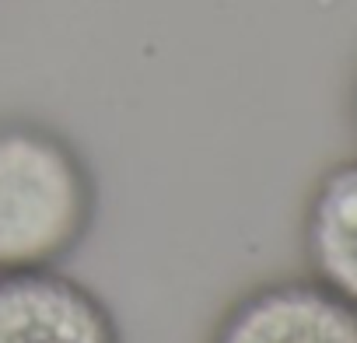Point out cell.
<instances>
[{
  "instance_id": "obj_1",
  "label": "cell",
  "mask_w": 357,
  "mask_h": 343,
  "mask_svg": "<svg viewBox=\"0 0 357 343\" xmlns=\"http://www.w3.org/2000/svg\"><path fill=\"white\" fill-rule=\"evenodd\" d=\"M102 207L88 154L53 123L0 119V273L63 266Z\"/></svg>"
},
{
  "instance_id": "obj_2",
  "label": "cell",
  "mask_w": 357,
  "mask_h": 343,
  "mask_svg": "<svg viewBox=\"0 0 357 343\" xmlns=\"http://www.w3.org/2000/svg\"><path fill=\"white\" fill-rule=\"evenodd\" d=\"M207 343H357V308L315 277H277L242 291Z\"/></svg>"
},
{
  "instance_id": "obj_3",
  "label": "cell",
  "mask_w": 357,
  "mask_h": 343,
  "mask_svg": "<svg viewBox=\"0 0 357 343\" xmlns=\"http://www.w3.org/2000/svg\"><path fill=\"white\" fill-rule=\"evenodd\" d=\"M0 343H123V333L109 301L56 266L0 273Z\"/></svg>"
},
{
  "instance_id": "obj_4",
  "label": "cell",
  "mask_w": 357,
  "mask_h": 343,
  "mask_svg": "<svg viewBox=\"0 0 357 343\" xmlns=\"http://www.w3.org/2000/svg\"><path fill=\"white\" fill-rule=\"evenodd\" d=\"M308 277L357 308V158L329 165L301 211Z\"/></svg>"
},
{
  "instance_id": "obj_5",
  "label": "cell",
  "mask_w": 357,
  "mask_h": 343,
  "mask_svg": "<svg viewBox=\"0 0 357 343\" xmlns=\"http://www.w3.org/2000/svg\"><path fill=\"white\" fill-rule=\"evenodd\" d=\"M354 105H357V98H354Z\"/></svg>"
}]
</instances>
